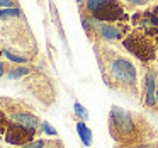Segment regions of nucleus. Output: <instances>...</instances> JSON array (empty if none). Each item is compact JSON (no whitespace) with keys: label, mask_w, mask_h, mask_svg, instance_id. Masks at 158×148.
I'll return each instance as SVG.
<instances>
[{"label":"nucleus","mask_w":158,"mask_h":148,"mask_svg":"<svg viewBox=\"0 0 158 148\" xmlns=\"http://www.w3.org/2000/svg\"><path fill=\"white\" fill-rule=\"evenodd\" d=\"M94 53L104 83L131 99L141 100V78L134 60L110 43H94Z\"/></svg>","instance_id":"1"},{"label":"nucleus","mask_w":158,"mask_h":148,"mask_svg":"<svg viewBox=\"0 0 158 148\" xmlns=\"http://www.w3.org/2000/svg\"><path fill=\"white\" fill-rule=\"evenodd\" d=\"M107 128L114 143L123 146H139L158 141V129L143 112L124 109L121 106L110 107Z\"/></svg>","instance_id":"2"},{"label":"nucleus","mask_w":158,"mask_h":148,"mask_svg":"<svg viewBox=\"0 0 158 148\" xmlns=\"http://www.w3.org/2000/svg\"><path fill=\"white\" fill-rule=\"evenodd\" d=\"M129 55L139 60L144 66L156 63L158 56V29L133 27L129 34L121 41Z\"/></svg>","instance_id":"3"},{"label":"nucleus","mask_w":158,"mask_h":148,"mask_svg":"<svg viewBox=\"0 0 158 148\" xmlns=\"http://www.w3.org/2000/svg\"><path fill=\"white\" fill-rule=\"evenodd\" d=\"M80 19L87 38L92 43H121L133 29L127 22H99L85 15H80Z\"/></svg>","instance_id":"4"},{"label":"nucleus","mask_w":158,"mask_h":148,"mask_svg":"<svg viewBox=\"0 0 158 148\" xmlns=\"http://www.w3.org/2000/svg\"><path fill=\"white\" fill-rule=\"evenodd\" d=\"M80 15L90 17L99 22H127L129 15L124 11L123 2L114 0H89L78 2Z\"/></svg>","instance_id":"5"},{"label":"nucleus","mask_w":158,"mask_h":148,"mask_svg":"<svg viewBox=\"0 0 158 148\" xmlns=\"http://www.w3.org/2000/svg\"><path fill=\"white\" fill-rule=\"evenodd\" d=\"M156 78H158V63L144 66L143 78H141V100L144 109L150 112L158 114V104H156Z\"/></svg>","instance_id":"6"},{"label":"nucleus","mask_w":158,"mask_h":148,"mask_svg":"<svg viewBox=\"0 0 158 148\" xmlns=\"http://www.w3.org/2000/svg\"><path fill=\"white\" fill-rule=\"evenodd\" d=\"M77 131H78V136H80V140L83 141V145H85V146H90V145H92V131L89 129V126H87L83 121H77Z\"/></svg>","instance_id":"7"},{"label":"nucleus","mask_w":158,"mask_h":148,"mask_svg":"<svg viewBox=\"0 0 158 148\" xmlns=\"http://www.w3.org/2000/svg\"><path fill=\"white\" fill-rule=\"evenodd\" d=\"M73 109H75V116L78 117V121H83V123H85L87 117H89V112H87L85 107H83L80 102H75L73 104Z\"/></svg>","instance_id":"8"},{"label":"nucleus","mask_w":158,"mask_h":148,"mask_svg":"<svg viewBox=\"0 0 158 148\" xmlns=\"http://www.w3.org/2000/svg\"><path fill=\"white\" fill-rule=\"evenodd\" d=\"M44 148H65V145L60 138H46Z\"/></svg>","instance_id":"9"},{"label":"nucleus","mask_w":158,"mask_h":148,"mask_svg":"<svg viewBox=\"0 0 158 148\" xmlns=\"http://www.w3.org/2000/svg\"><path fill=\"white\" fill-rule=\"evenodd\" d=\"M14 68V65L12 63H5V61H0V77L2 75H7L10 70Z\"/></svg>","instance_id":"10"},{"label":"nucleus","mask_w":158,"mask_h":148,"mask_svg":"<svg viewBox=\"0 0 158 148\" xmlns=\"http://www.w3.org/2000/svg\"><path fill=\"white\" fill-rule=\"evenodd\" d=\"M114 148H158V141H155V143H146V145H139V146H123V145H114Z\"/></svg>","instance_id":"11"},{"label":"nucleus","mask_w":158,"mask_h":148,"mask_svg":"<svg viewBox=\"0 0 158 148\" xmlns=\"http://www.w3.org/2000/svg\"><path fill=\"white\" fill-rule=\"evenodd\" d=\"M156 104H158V78H156ZM158 116V114H156Z\"/></svg>","instance_id":"12"},{"label":"nucleus","mask_w":158,"mask_h":148,"mask_svg":"<svg viewBox=\"0 0 158 148\" xmlns=\"http://www.w3.org/2000/svg\"><path fill=\"white\" fill-rule=\"evenodd\" d=\"M0 148H7V146H5V145L2 143V141H0Z\"/></svg>","instance_id":"13"},{"label":"nucleus","mask_w":158,"mask_h":148,"mask_svg":"<svg viewBox=\"0 0 158 148\" xmlns=\"http://www.w3.org/2000/svg\"><path fill=\"white\" fill-rule=\"evenodd\" d=\"M156 63H158V56H156Z\"/></svg>","instance_id":"14"}]
</instances>
